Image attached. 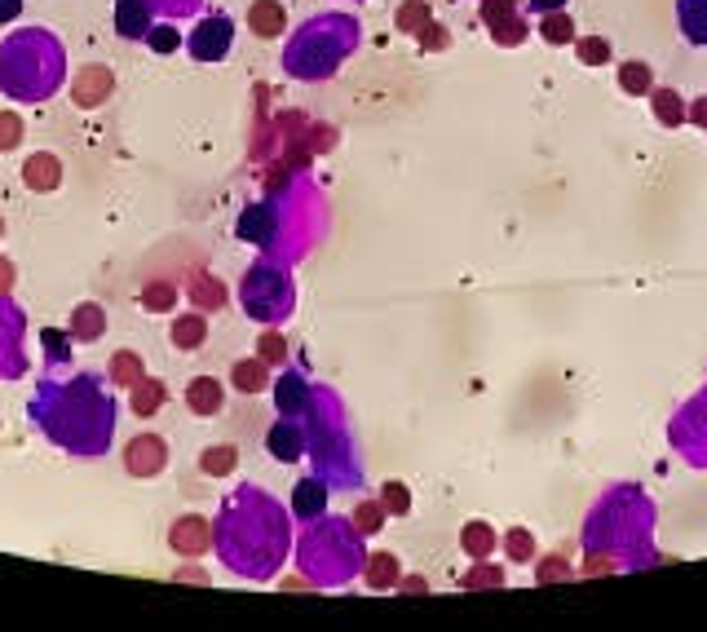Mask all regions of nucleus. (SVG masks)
Wrapping results in <instances>:
<instances>
[{
	"mask_svg": "<svg viewBox=\"0 0 707 632\" xmlns=\"http://www.w3.org/2000/svg\"><path fill=\"white\" fill-rule=\"evenodd\" d=\"M31 416L44 425L49 438H58L62 447H71V429L80 420V438H84V456H98L106 451V438H111V402L102 394V385L93 376H75L66 385H40L35 389V402H31Z\"/></svg>",
	"mask_w": 707,
	"mask_h": 632,
	"instance_id": "1",
	"label": "nucleus"
},
{
	"mask_svg": "<svg viewBox=\"0 0 707 632\" xmlns=\"http://www.w3.org/2000/svg\"><path fill=\"white\" fill-rule=\"evenodd\" d=\"M62 80V49L49 31L31 27V31H18L4 49H0V89L13 93V98H49Z\"/></svg>",
	"mask_w": 707,
	"mask_h": 632,
	"instance_id": "2",
	"label": "nucleus"
},
{
	"mask_svg": "<svg viewBox=\"0 0 707 632\" xmlns=\"http://www.w3.org/2000/svg\"><path fill=\"white\" fill-rule=\"evenodd\" d=\"M354 44H358V22L346 13H324L297 31V40L284 53V67L297 80H324L350 58Z\"/></svg>",
	"mask_w": 707,
	"mask_h": 632,
	"instance_id": "3",
	"label": "nucleus"
},
{
	"mask_svg": "<svg viewBox=\"0 0 707 632\" xmlns=\"http://www.w3.org/2000/svg\"><path fill=\"white\" fill-rule=\"evenodd\" d=\"M301 567L315 575V584H346L354 571L362 567V536L354 522L328 518L301 540Z\"/></svg>",
	"mask_w": 707,
	"mask_h": 632,
	"instance_id": "4",
	"label": "nucleus"
},
{
	"mask_svg": "<svg viewBox=\"0 0 707 632\" xmlns=\"http://www.w3.org/2000/svg\"><path fill=\"white\" fill-rule=\"evenodd\" d=\"M244 310L253 318H266V323H279V318L293 310V284H288V275L279 271V266H270V262H262V266H253L248 275H244Z\"/></svg>",
	"mask_w": 707,
	"mask_h": 632,
	"instance_id": "5",
	"label": "nucleus"
},
{
	"mask_svg": "<svg viewBox=\"0 0 707 632\" xmlns=\"http://www.w3.org/2000/svg\"><path fill=\"white\" fill-rule=\"evenodd\" d=\"M186 49L195 62H226L230 49H235V18L230 13H208L191 27L186 35Z\"/></svg>",
	"mask_w": 707,
	"mask_h": 632,
	"instance_id": "6",
	"label": "nucleus"
},
{
	"mask_svg": "<svg viewBox=\"0 0 707 632\" xmlns=\"http://www.w3.org/2000/svg\"><path fill=\"white\" fill-rule=\"evenodd\" d=\"M120 460H124L129 478H160L168 469V442L160 434H137V438L124 442Z\"/></svg>",
	"mask_w": 707,
	"mask_h": 632,
	"instance_id": "7",
	"label": "nucleus"
},
{
	"mask_svg": "<svg viewBox=\"0 0 707 632\" xmlns=\"http://www.w3.org/2000/svg\"><path fill=\"white\" fill-rule=\"evenodd\" d=\"M111 93H115V71L102 67V62H84L71 75V102L80 111H98L102 102H111Z\"/></svg>",
	"mask_w": 707,
	"mask_h": 632,
	"instance_id": "8",
	"label": "nucleus"
},
{
	"mask_svg": "<svg viewBox=\"0 0 707 632\" xmlns=\"http://www.w3.org/2000/svg\"><path fill=\"white\" fill-rule=\"evenodd\" d=\"M482 27L491 31L495 44L513 49L526 40V18L518 9V0H482Z\"/></svg>",
	"mask_w": 707,
	"mask_h": 632,
	"instance_id": "9",
	"label": "nucleus"
},
{
	"mask_svg": "<svg viewBox=\"0 0 707 632\" xmlns=\"http://www.w3.org/2000/svg\"><path fill=\"white\" fill-rule=\"evenodd\" d=\"M306 447H310L306 420H297V416H279V420L270 425V434H266V451H270L279 465H297V460L306 456Z\"/></svg>",
	"mask_w": 707,
	"mask_h": 632,
	"instance_id": "10",
	"label": "nucleus"
},
{
	"mask_svg": "<svg viewBox=\"0 0 707 632\" xmlns=\"http://www.w3.org/2000/svg\"><path fill=\"white\" fill-rule=\"evenodd\" d=\"M18 336H22V315H18V306H9V302L0 297V376H9V380L27 371V358H22Z\"/></svg>",
	"mask_w": 707,
	"mask_h": 632,
	"instance_id": "11",
	"label": "nucleus"
},
{
	"mask_svg": "<svg viewBox=\"0 0 707 632\" xmlns=\"http://www.w3.org/2000/svg\"><path fill=\"white\" fill-rule=\"evenodd\" d=\"M168 544H173V553H177V558H199V553H208V549H213V527H208L199 513L177 518V522H173V531H168Z\"/></svg>",
	"mask_w": 707,
	"mask_h": 632,
	"instance_id": "12",
	"label": "nucleus"
},
{
	"mask_svg": "<svg viewBox=\"0 0 707 632\" xmlns=\"http://www.w3.org/2000/svg\"><path fill=\"white\" fill-rule=\"evenodd\" d=\"M310 398H315V385H310L301 371H284V376H279V385H275V407H279V416L306 420Z\"/></svg>",
	"mask_w": 707,
	"mask_h": 632,
	"instance_id": "13",
	"label": "nucleus"
},
{
	"mask_svg": "<svg viewBox=\"0 0 707 632\" xmlns=\"http://www.w3.org/2000/svg\"><path fill=\"white\" fill-rule=\"evenodd\" d=\"M22 186H27V191H35V195L58 191V186H62V160H58V155H49V151L27 155V160H22Z\"/></svg>",
	"mask_w": 707,
	"mask_h": 632,
	"instance_id": "14",
	"label": "nucleus"
},
{
	"mask_svg": "<svg viewBox=\"0 0 707 632\" xmlns=\"http://www.w3.org/2000/svg\"><path fill=\"white\" fill-rule=\"evenodd\" d=\"M186 297H191V306L204 310V315H213V310H222V306L230 302L226 284H222L217 275H208V271H191V275H186Z\"/></svg>",
	"mask_w": 707,
	"mask_h": 632,
	"instance_id": "15",
	"label": "nucleus"
},
{
	"mask_svg": "<svg viewBox=\"0 0 707 632\" xmlns=\"http://www.w3.org/2000/svg\"><path fill=\"white\" fill-rule=\"evenodd\" d=\"M226 407V389L217 376H195L186 380V411L191 416H217Z\"/></svg>",
	"mask_w": 707,
	"mask_h": 632,
	"instance_id": "16",
	"label": "nucleus"
},
{
	"mask_svg": "<svg viewBox=\"0 0 707 632\" xmlns=\"http://www.w3.org/2000/svg\"><path fill=\"white\" fill-rule=\"evenodd\" d=\"M151 27H155L151 0H115V31L124 40H146Z\"/></svg>",
	"mask_w": 707,
	"mask_h": 632,
	"instance_id": "17",
	"label": "nucleus"
},
{
	"mask_svg": "<svg viewBox=\"0 0 707 632\" xmlns=\"http://www.w3.org/2000/svg\"><path fill=\"white\" fill-rule=\"evenodd\" d=\"M324 509H328V482L315 473V478H301L297 487H293V513L301 518V522H315V518H324Z\"/></svg>",
	"mask_w": 707,
	"mask_h": 632,
	"instance_id": "18",
	"label": "nucleus"
},
{
	"mask_svg": "<svg viewBox=\"0 0 707 632\" xmlns=\"http://www.w3.org/2000/svg\"><path fill=\"white\" fill-rule=\"evenodd\" d=\"M275 226H279L275 208H270V204H253V208L239 217V239H248V244H257V248H270V244H275Z\"/></svg>",
	"mask_w": 707,
	"mask_h": 632,
	"instance_id": "19",
	"label": "nucleus"
},
{
	"mask_svg": "<svg viewBox=\"0 0 707 632\" xmlns=\"http://www.w3.org/2000/svg\"><path fill=\"white\" fill-rule=\"evenodd\" d=\"M230 385H235V394H248V398L266 394V385H270V363H262L257 354H253V358H235V363H230Z\"/></svg>",
	"mask_w": 707,
	"mask_h": 632,
	"instance_id": "20",
	"label": "nucleus"
},
{
	"mask_svg": "<svg viewBox=\"0 0 707 632\" xmlns=\"http://www.w3.org/2000/svg\"><path fill=\"white\" fill-rule=\"evenodd\" d=\"M102 332H106V310L98 306V302H84V306H75L71 318H66V336L71 340H80V345H93V340H102Z\"/></svg>",
	"mask_w": 707,
	"mask_h": 632,
	"instance_id": "21",
	"label": "nucleus"
},
{
	"mask_svg": "<svg viewBox=\"0 0 707 632\" xmlns=\"http://www.w3.org/2000/svg\"><path fill=\"white\" fill-rule=\"evenodd\" d=\"M129 394H133V398H129V411H133L137 420H151V416H155V411L168 402V385H164L160 376H142V380H137Z\"/></svg>",
	"mask_w": 707,
	"mask_h": 632,
	"instance_id": "22",
	"label": "nucleus"
},
{
	"mask_svg": "<svg viewBox=\"0 0 707 632\" xmlns=\"http://www.w3.org/2000/svg\"><path fill=\"white\" fill-rule=\"evenodd\" d=\"M248 27H253V35L275 40V35H284V27H288V9H284L279 0H253V4H248Z\"/></svg>",
	"mask_w": 707,
	"mask_h": 632,
	"instance_id": "23",
	"label": "nucleus"
},
{
	"mask_svg": "<svg viewBox=\"0 0 707 632\" xmlns=\"http://www.w3.org/2000/svg\"><path fill=\"white\" fill-rule=\"evenodd\" d=\"M168 340H173V349H199L208 340V315L204 310L177 315L168 323Z\"/></svg>",
	"mask_w": 707,
	"mask_h": 632,
	"instance_id": "24",
	"label": "nucleus"
},
{
	"mask_svg": "<svg viewBox=\"0 0 707 632\" xmlns=\"http://www.w3.org/2000/svg\"><path fill=\"white\" fill-rule=\"evenodd\" d=\"M106 376H111L115 389H133V385L146 376V363H142L137 349H115L111 363H106Z\"/></svg>",
	"mask_w": 707,
	"mask_h": 632,
	"instance_id": "25",
	"label": "nucleus"
},
{
	"mask_svg": "<svg viewBox=\"0 0 707 632\" xmlns=\"http://www.w3.org/2000/svg\"><path fill=\"white\" fill-rule=\"evenodd\" d=\"M677 27L690 44L707 49V0H677Z\"/></svg>",
	"mask_w": 707,
	"mask_h": 632,
	"instance_id": "26",
	"label": "nucleus"
},
{
	"mask_svg": "<svg viewBox=\"0 0 707 632\" xmlns=\"http://www.w3.org/2000/svg\"><path fill=\"white\" fill-rule=\"evenodd\" d=\"M650 102H655V120H659L664 129H682V124L690 120V106L682 102L677 89H650Z\"/></svg>",
	"mask_w": 707,
	"mask_h": 632,
	"instance_id": "27",
	"label": "nucleus"
},
{
	"mask_svg": "<svg viewBox=\"0 0 707 632\" xmlns=\"http://www.w3.org/2000/svg\"><path fill=\"white\" fill-rule=\"evenodd\" d=\"M619 89H624L628 98H650V89H655V71H650L642 58H628V62L619 67Z\"/></svg>",
	"mask_w": 707,
	"mask_h": 632,
	"instance_id": "28",
	"label": "nucleus"
},
{
	"mask_svg": "<svg viewBox=\"0 0 707 632\" xmlns=\"http://www.w3.org/2000/svg\"><path fill=\"white\" fill-rule=\"evenodd\" d=\"M235 465H239V447L235 442H217V447L199 451V469L208 478H226V473H235Z\"/></svg>",
	"mask_w": 707,
	"mask_h": 632,
	"instance_id": "29",
	"label": "nucleus"
},
{
	"mask_svg": "<svg viewBox=\"0 0 707 632\" xmlns=\"http://www.w3.org/2000/svg\"><path fill=\"white\" fill-rule=\"evenodd\" d=\"M429 22H433L429 0H402V4H398V13H393V27H398V31H407V35H420Z\"/></svg>",
	"mask_w": 707,
	"mask_h": 632,
	"instance_id": "30",
	"label": "nucleus"
},
{
	"mask_svg": "<svg viewBox=\"0 0 707 632\" xmlns=\"http://www.w3.org/2000/svg\"><path fill=\"white\" fill-rule=\"evenodd\" d=\"M362 571H367V584H371V589H393V584H398V558H393V553H371V558L362 562Z\"/></svg>",
	"mask_w": 707,
	"mask_h": 632,
	"instance_id": "31",
	"label": "nucleus"
},
{
	"mask_svg": "<svg viewBox=\"0 0 707 632\" xmlns=\"http://www.w3.org/2000/svg\"><path fill=\"white\" fill-rule=\"evenodd\" d=\"M544 40L549 44H575V22H571V13L566 9H553V13H544Z\"/></svg>",
	"mask_w": 707,
	"mask_h": 632,
	"instance_id": "32",
	"label": "nucleus"
},
{
	"mask_svg": "<svg viewBox=\"0 0 707 632\" xmlns=\"http://www.w3.org/2000/svg\"><path fill=\"white\" fill-rule=\"evenodd\" d=\"M257 358L270 363V367H284V363H288V340H284V332H275V327L262 332V336H257Z\"/></svg>",
	"mask_w": 707,
	"mask_h": 632,
	"instance_id": "33",
	"label": "nucleus"
},
{
	"mask_svg": "<svg viewBox=\"0 0 707 632\" xmlns=\"http://www.w3.org/2000/svg\"><path fill=\"white\" fill-rule=\"evenodd\" d=\"M350 522L358 536H376V531L385 527V504H380V500H362V504L354 509Z\"/></svg>",
	"mask_w": 707,
	"mask_h": 632,
	"instance_id": "34",
	"label": "nucleus"
},
{
	"mask_svg": "<svg viewBox=\"0 0 707 632\" xmlns=\"http://www.w3.org/2000/svg\"><path fill=\"white\" fill-rule=\"evenodd\" d=\"M575 58L584 62V67H606L611 62V44L602 40V35H575Z\"/></svg>",
	"mask_w": 707,
	"mask_h": 632,
	"instance_id": "35",
	"label": "nucleus"
},
{
	"mask_svg": "<svg viewBox=\"0 0 707 632\" xmlns=\"http://www.w3.org/2000/svg\"><path fill=\"white\" fill-rule=\"evenodd\" d=\"M491 549H495V531L486 522H469L464 527V553L469 558H486Z\"/></svg>",
	"mask_w": 707,
	"mask_h": 632,
	"instance_id": "36",
	"label": "nucleus"
},
{
	"mask_svg": "<svg viewBox=\"0 0 707 632\" xmlns=\"http://www.w3.org/2000/svg\"><path fill=\"white\" fill-rule=\"evenodd\" d=\"M142 306H146V310H173V306H177V288L164 284V279H155V284L142 288Z\"/></svg>",
	"mask_w": 707,
	"mask_h": 632,
	"instance_id": "37",
	"label": "nucleus"
},
{
	"mask_svg": "<svg viewBox=\"0 0 707 632\" xmlns=\"http://www.w3.org/2000/svg\"><path fill=\"white\" fill-rule=\"evenodd\" d=\"M22 133H27L22 115H18V111H0V155H4V151H18V146H22Z\"/></svg>",
	"mask_w": 707,
	"mask_h": 632,
	"instance_id": "38",
	"label": "nucleus"
},
{
	"mask_svg": "<svg viewBox=\"0 0 707 632\" xmlns=\"http://www.w3.org/2000/svg\"><path fill=\"white\" fill-rule=\"evenodd\" d=\"M380 504H385V513L407 518V513H411V491H407L402 482H385V487H380Z\"/></svg>",
	"mask_w": 707,
	"mask_h": 632,
	"instance_id": "39",
	"label": "nucleus"
},
{
	"mask_svg": "<svg viewBox=\"0 0 707 632\" xmlns=\"http://www.w3.org/2000/svg\"><path fill=\"white\" fill-rule=\"evenodd\" d=\"M146 44H151L155 53H173V49L182 44V35H177L173 27H151V31H146Z\"/></svg>",
	"mask_w": 707,
	"mask_h": 632,
	"instance_id": "40",
	"label": "nucleus"
},
{
	"mask_svg": "<svg viewBox=\"0 0 707 632\" xmlns=\"http://www.w3.org/2000/svg\"><path fill=\"white\" fill-rule=\"evenodd\" d=\"M509 553H513L518 562H526V558L535 553V544H531V531H518V527H513V531H509Z\"/></svg>",
	"mask_w": 707,
	"mask_h": 632,
	"instance_id": "41",
	"label": "nucleus"
},
{
	"mask_svg": "<svg viewBox=\"0 0 707 632\" xmlns=\"http://www.w3.org/2000/svg\"><path fill=\"white\" fill-rule=\"evenodd\" d=\"M13 284H18V266H13L9 257H0V297H9Z\"/></svg>",
	"mask_w": 707,
	"mask_h": 632,
	"instance_id": "42",
	"label": "nucleus"
},
{
	"mask_svg": "<svg viewBox=\"0 0 707 632\" xmlns=\"http://www.w3.org/2000/svg\"><path fill=\"white\" fill-rule=\"evenodd\" d=\"M420 44H424V49H442V44H447V31H442L438 22H429V27L420 31Z\"/></svg>",
	"mask_w": 707,
	"mask_h": 632,
	"instance_id": "43",
	"label": "nucleus"
},
{
	"mask_svg": "<svg viewBox=\"0 0 707 632\" xmlns=\"http://www.w3.org/2000/svg\"><path fill=\"white\" fill-rule=\"evenodd\" d=\"M44 345H49V349H53V358H58V363H62V358H66V340H62V336H58V332H44Z\"/></svg>",
	"mask_w": 707,
	"mask_h": 632,
	"instance_id": "44",
	"label": "nucleus"
},
{
	"mask_svg": "<svg viewBox=\"0 0 707 632\" xmlns=\"http://www.w3.org/2000/svg\"><path fill=\"white\" fill-rule=\"evenodd\" d=\"M22 13V0H0V22H13Z\"/></svg>",
	"mask_w": 707,
	"mask_h": 632,
	"instance_id": "45",
	"label": "nucleus"
},
{
	"mask_svg": "<svg viewBox=\"0 0 707 632\" xmlns=\"http://www.w3.org/2000/svg\"><path fill=\"white\" fill-rule=\"evenodd\" d=\"M566 4H571V0H531L535 13H553V9H566Z\"/></svg>",
	"mask_w": 707,
	"mask_h": 632,
	"instance_id": "46",
	"label": "nucleus"
},
{
	"mask_svg": "<svg viewBox=\"0 0 707 632\" xmlns=\"http://www.w3.org/2000/svg\"><path fill=\"white\" fill-rule=\"evenodd\" d=\"M0 239H4V217H0Z\"/></svg>",
	"mask_w": 707,
	"mask_h": 632,
	"instance_id": "47",
	"label": "nucleus"
}]
</instances>
